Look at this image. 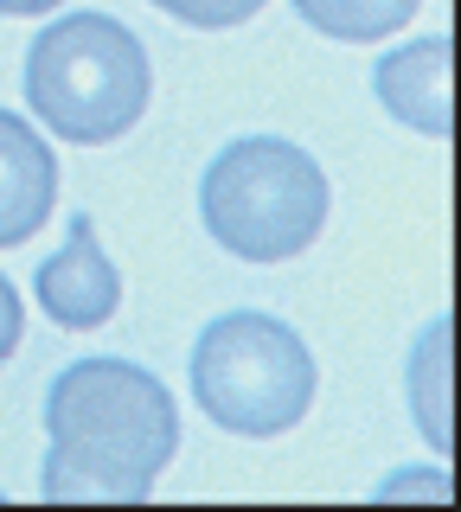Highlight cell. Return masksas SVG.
I'll return each mask as SVG.
<instances>
[{"label": "cell", "instance_id": "1", "mask_svg": "<svg viewBox=\"0 0 461 512\" xmlns=\"http://www.w3.org/2000/svg\"><path fill=\"white\" fill-rule=\"evenodd\" d=\"M45 500H109L141 506L173 455H180V410L148 365L77 359L45 391Z\"/></svg>", "mask_w": 461, "mask_h": 512}, {"label": "cell", "instance_id": "2", "mask_svg": "<svg viewBox=\"0 0 461 512\" xmlns=\"http://www.w3.org/2000/svg\"><path fill=\"white\" fill-rule=\"evenodd\" d=\"M26 109L77 141V148H103V141L129 135L148 109V52L122 20L109 13H65L26 45Z\"/></svg>", "mask_w": 461, "mask_h": 512}, {"label": "cell", "instance_id": "3", "mask_svg": "<svg viewBox=\"0 0 461 512\" xmlns=\"http://www.w3.org/2000/svg\"><path fill=\"white\" fill-rule=\"evenodd\" d=\"M327 173L308 148L282 135H244L212 154L199 180V212L218 250L237 263H289L327 224Z\"/></svg>", "mask_w": 461, "mask_h": 512}, {"label": "cell", "instance_id": "4", "mask_svg": "<svg viewBox=\"0 0 461 512\" xmlns=\"http://www.w3.org/2000/svg\"><path fill=\"white\" fill-rule=\"evenodd\" d=\"M193 404L231 436H282L314 404V352L289 320L231 308L193 340Z\"/></svg>", "mask_w": 461, "mask_h": 512}, {"label": "cell", "instance_id": "5", "mask_svg": "<svg viewBox=\"0 0 461 512\" xmlns=\"http://www.w3.org/2000/svg\"><path fill=\"white\" fill-rule=\"evenodd\" d=\"M33 295L65 333H90L122 308V269L109 263V250L97 244V218L90 212H71V231H65V244L39 263Z\"/></svg>", "mask_w": 461, "mask_h": 512}, {"label": "cell", "instance_id": "6", "mask_svg": "<svg viewBox=\"0 0 461 512\" xmlns=\"http://www.w3.org/2000/svg\"><path fill=\"white\" fill-rule=\"evenodd\" d=\"M449 58H455L449 32H429V39H410V45H397V52H385L372 64L378 103L404 128H417V135L449 141V128H455V116H449Z\"/></svg>", "mask_w": 461, "mask_h": 512}, {"label": "cell", "instance_id": "7", "mask_svg": "<svg viewBox=\"0 0 461 512\" xmlns=\"http://www.w3.org/2000/svg\"><path fill=\"white\" fill-rule=\"evenodd\" d=\"M58 199V160L20 109H0V250L26 244Z\"/></svg>", "mask_w": 461, "mask_h": 512}, {"label": "cell", "instance_id": "8", "mask_svg": "<svg viewBox=\"0 0 461 512\" xmlns=\"http://www.w3.org/2000/svg\"><path fill=\"white\" fill-rule=\"evenodd\" d=\"M410 416L436 442V455L455 448L449 436V314H436L417 333V346H410Z\"/></svg>", "mask_w": 461, "mask_h": 512}, {"label": "cell", "instance_id": "9", "mask_svg": "<svg viewBox=\"0 0 461 512\" xmlns=\"http://www.w3.org/2000/svg\"><path fill=\"white\" fill-rule=\"evenodd\" d=\"M289 7L314 32H327V39H340V45H372V39H385V32L404 26L410 13H417V0H289Z\"/></svg>", "mask_w": 461, "mask_h": 512}, {"label": "cell", "instance_id": "10", "mask_svg": "<svg viewBox=\"0 0 461 512\" xmlns=\"http://www.w3.org/2000/svg\"><path fill=\"white\" fill-rule=\"evenodd\" d=\"M148 7L173 13L180 26H205V32H225V26H244L263 0H148Z\"/></svg>", "mask_w": 461, "mask_h": 512}, {"label": "cell", "instance_id": "11", "mask_svg": "<svg viewBox=\"0 0 461 512\" xmlns=\"http://www.w3.org/2000/svg\"><path fill=\"white\" fill-rule=\"evenodd\" d=\"M20 327H26V314H20V288L0 276V365L20 352Z\"/></svg>", "mask_w": 461, "mask_h": 512}, {"label": "cell", "instance_id": "12", "mask_svg": "<svg viewBox=\"0 0 461 512\" xmlns=\"http://www.w3.org/2000/svg\"><path fill=\"white\" fill-rule=\"evenodd\" d=\"M65 7V0H0V13H52Z\"/></svg>", "mask_w": 461, "mask_h": 512}]
</instances>
